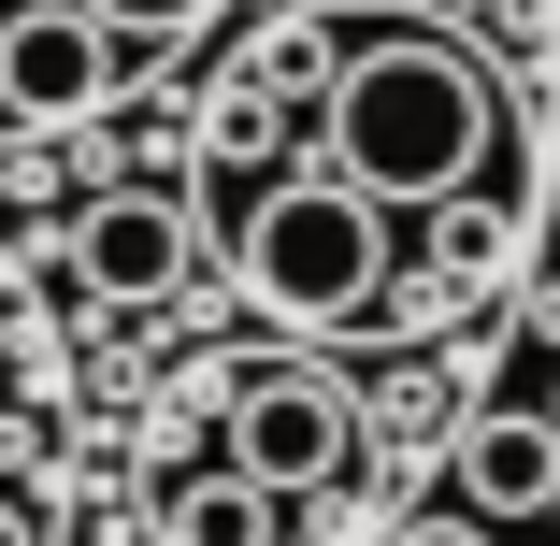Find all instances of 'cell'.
<instances>
[{"label":"cell","instance_id":"obj_1","mask_svg":"<svg viewBox=\"0 0 560 546\" xmlns=\"http://www.w3.org/2000/svg\"><path fill=\"white\" fill-rule=\"evenodd\" d=\"M503 159V86L431 44V30H374L346 72H330V173L374 201H460Z\"/></svg>","mask_w":560,"mask_h":546},{"label":"cell","instance_id":"obj_2","mask_svg":"<svg viewBox=\"0 0 560 546\" xmlns=\"http://www.w3.org/2000/svg\"><path fill=\"white\" fill-rule=\"evenodd\" d=\"M259 316H302V332H346V316L388 302V201L346 187V173H273L231 231Z\"/></svg>","mask_w":560,"mask_h":546},{"label":"cell","instance_id":"obj_3","mask_svg":"<svg viewBox=\"0 0 560 546\" xmlns=\"http://www.w3.org/2000/svg\"><path fill=\"white\" fill-rule=\"evenodd\" d=\"M346 461H360V403L330 388V374L288 360V374H245V388H231V475H259L273 503L330 489Z\"/></svg>","mask_w":560,"mask_h":546},{"label":"cell","instance_id":"obj_4","mask_svg":"<svg viewBox=\"0 0 560 546\" xmlns=\"http://www.w3.org/2000/svg\"><path fill=\"white\" fill-rule=\"evenodd\" d=\"M187 259H201V231H187V201H159V187H101V201L72 216V274H86V302H173Z\"/></svg>","mask_w":560,"mask_h":546},{"label":"cell","instance_id":"obj_5","mask_svg":"<svg viewBox=\"0 0 560 546\" xmlns=\"http://www.w3.org/2000/svg\"><path fill=\"white\" fill-rule=\"evenodd\" d=\"M101 86H116V30H101L86 0L0 15V101H15V116H86Z\"/></svg>","mask_w":560,"mask_h":546},{"label":"cell","instance_id":"obj_6","mask_svg":"<svg viewBox=\"0 0 560 546\" xmlns=\"http://www.w3.org/2000/svg\"><path fill=\"white\" fill-rule=\"evenodd\" d=\"M460 503L475 518H546L560 503V417H532V403H489V417H460Z\"/></svg>","mask_w":560,"mask_h":546},{"label":"cell","instance_id":"obj_7","mask_svg":"<svg viewBox=\"0 0 560 546\" xmlns=\"http://www.w3.org/2000/svg\"><path fill=\"white\" fill-rule=\"evenodd\" d=\"M273 489L259 475H231V461H215V475H187V489H159V546H273Z\"/></svg>","mask_w":560,"mask_h":546},{"label":"cell","instance_id":"obj_8","mask_svg":"<svg viewBox=\"0 0 560 546\" xmlns=\"http://www.w3.org/2000/svg\"><path fill=\"white\" fill-rule=\"evenodd\" d=\"M86 15L116 30V44H173V30H201V15H215V0H86Z\"/></svg>","mask_w":560,"mask_h":546},{"label":"cell","instance_id":"obj_9","mask_svg":"<svg viewBox=\"0 0 560 546\" xmlns=\"http://www.w3.org/2000/svg\"><path fill=\"white\" fill-rule=\"evenodd\" d=\"M388 546H489V518H475V503H460V518H402Z\"/></svg>","mask_w":560,"mask_h":546},{"label":"cell","instance_id":"obj_10","mask_svg":"<svg viewBox=\"0 0 560 546\" xmlns=\"http://www.w3.org/2000/svg\"><path fill=\"white\" fill-rule=\"evenodd\" d=\"M0 546H44V532H30V503H15V489H0Z\"/></svg>","mask_w":560,"mask_h":546},{"label":"cell","instance_id":"obj_11","mask_svg":"<svg viewBox=\"0 0 560 546\" xmlns=\"http://www.w3.org/2000/svg\"><path fill=\"white\" fill-rule=\"evenodd\" d=\"M546 417H560V403H546Z\"/></svg>","mask_w":560,"mask_h":546}]
</instances>
